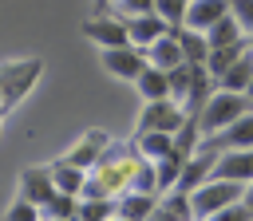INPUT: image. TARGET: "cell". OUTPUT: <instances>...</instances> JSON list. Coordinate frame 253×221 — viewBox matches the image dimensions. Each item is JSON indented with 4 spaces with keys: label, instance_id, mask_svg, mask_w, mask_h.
<instances>
[{
    "label": "cell",
    "instance_id": "obj_20",
    "mask_svg": "<svg viewBox=\"0 0 253 221\" xmlns=\"http://www.w3.org/2000/svg\"><path fill=\"white\" fill-rule=\"evenodd\" d=\"M217 83H221L225 91H249V83H253V51H245V55H241Z\"/></svg>",
    "mask_w": 253,
    "mask_h": 221
},
{
    "label": "cell",
    "instance_id": "obj_11",
    "mask_svg": "<svg viewBox=\"0 0 253 221\" xmlns=\"http://www.w3.org/2000/svg\"><path fill=\"white\" fill-rule=\"evenodd\" d=\"M107 146H111V138H107L103 130H87V134H83V138H79L63 158H67V162H75V166H83V170H91V166L103 158V150H107Z\"/></svg>",
    "mask_w": 253,
    "mask_h": 221
},
{
    "label": "cell",
    "instance_id": "obj_7",
    "mask_svg": "<svg viewBox=\"0 0 253 221\" xmlns=\"http://www.w3.org/2000/svg\"><path fill=\"white\" fill-rule=\"evenodd\" d=\"M59 193V185H55V174H51V166H28L24 174H20V197H28V201H36L40 209L51 201Z\"/></svg>",
    "mask_w": 253,
    "mask_h": 221
},
{
    "label": "cell",
    "instance_id": "obj_10",
    "mask_svg": "<svg viewBox=\"0 0 253 221\" xmlns=\"http://www.w3.org/2000/svg\"><path fill=\"white\" fill-rule=\"evenodd\" d=\"M213 178H229V182H253V146L249 150H225L213 166Z\"/></svg>",
    "mask_w": 253,
    "mask_h": 221
},
{
    "label": "cell",
    "instance_id": "obj_14",
    "mask_svg": "<svg viewBox=\"0 0 253 221\" xmlns=\"http://www.w3.org/2000/svg\"><path fill=\"white\" fill-rule=\"evenodd\" d=\"M245 51H253V43H249V36H245V39H237V43H225V47H213V51H210V59H206V67L213 71V79H221V75H225V71H229V67H233V63H237V59H241Z\"/></svg>",
    "mask_w": 253,
    "mask_h": 221
},
{
    "label": "cell",
    "instance_id": "obj_35",
    "mask_svg": "<svg viewBox=\"0 0 253 221\" xmlns=\"http://www.w3.org/2000/svg\"><path fill=\"white\" fill-rule=\"evenodd\" d=\"M249 43H253V32H249Z\"/></svg>",
    "mask_w": 253,
    "mask_h": 221
},
{
    "label": "cell",
    "instance_id": "obj_21",
    "mask_svg": "<svg viewBox=\"0 0 253 221\" xmlns=\"http://www.w3.org/2000/svg\"><path fill=\"white\" fill-rule=\"evenodd\" d=\"M134 142H138V150L146 158H162V154L174 150V134H166V130H138Z\"/></svg>",
    "mask_w": 253,
    "mask_h": 221
},
{
    "label": "cell",
    "instance_id": "obj_8",
    "mask_svg": "<svg viewBox=\"0 0 253 221\" xmlns=\"http://www.w3.org/2000/svg\"><path fill=\"white\" fill-rule=\"evenodd\" d=\"M213 166H217V154H213V150H206V146H198V154H190V158H186L182 178H178V185H174V189L194 193L198 185H206V182L213 178Z\"/></svg>",
    "mask_w": 253,
    "mask_h": 221
},
{
    "label": "cell",
    "instance_id": "obj_13",
    "mask_svg": "<svg viewBox=\"0 0 253 221\" xmlns=\"http://www.w3.org/2000/svg\"><path fill=\"white\" fill-rule=\"evenodd\" d=\"M146 59L154 63V67H162V71H170V67H178V63H186V51H182V43L166 32L162 39H154L150 47H146Z\"/></svg>",
    "mask_w": 253,
    "mask_h": 221
},
{
    "label": "cell",
    "instance_id": "obj_27",
    "mask_svg": "<svg viewBox=\"0 0 253 221\" xmlns=\"http://www.w3.org/2000/svg\"><path fill=\"white\" fill-rule=\"evenodd\" d=\"M186 8H190V0H154V12L166 24H186Z\"/></svg>",
    "mask_w": 253,
    "mask_h": 221
},
{
    "label": "cell",
    "instance_id": "obj_28",
    "mask_svg": "<svg viewBox=\"0 0 253 221\" xmlns=\"http://www.w3.org/2000/svg\"><path fill=\"white\" fill-rule=\"evenodd\" d=\"M206 221H253V209H249L245 201H233V205L217 209V213H213V217H206Z\"/></svg>",
    "mask_w": 253,
    "mask_h": 221
},
{
    "label": "cell",
    "instance_id": "obj_33",
    "mask_svg": "<svg viewBox=\"0 0 253 221\" xmlns=\"http://www.w3.org/2000/svg\"><path fill=\"white\" fill-rule=\"evenodd\" d=\"M99 4H115V0H99Z\"/></svg>",
    "mask_w": 253,
    "mask_h": 221
},
{
    "label": "cell",
    "instance_id": "obj_19",
    "mask_svg": "<svg viewBox=\"0 0 253 221\" xmlns=\"http://www.w3.org/2000/svg\"><path fill=\"white\" fill-rule=\"evenodd\" d=\"M79 217V193H55L47 205H43V221H75Z\"/></svg>",
    "mask_w": 253,
    "mask_h": 221
},
{
    "label": "cell",
    "instance_id": "obj_9",
    "mask_svg": "<svg viewBox=\"0 0 253 221\" xmlns=\"http://www.w3.org/2000/svg\"><path fill=\"white\" fill-rule=\"evenodd\" d=\"M123 24H126V32H130V43L134 47H150L154 39H162L166 32H170V24L158 16V12H138V16H123Z\"/></svg>",
    "mask_w": 253,
    "mask_h": 221
},
{
    "label": "cell",
    "instance_id": "obj_17",
    "mask_svg": "<svg viewBox=\"0 0 253 221\" xmlns=\"http://www.w3.org/2000/svg\"><path fill=\"white\" fill-rule=\"evenodd\" d=\"M51 174H55V185L63 193H83V182H87V170L83 166H75L67 158H55L51 162Z\"/></svg>",
    "mask_w": 253,
    "mask_h": 221
},
{
    "label": "cell",
    "instance_id": "obj_29",
    "mask_svg": "<svg viewBox=\"0 0 253 221\" xmlns=\"http://www.w3.org/2000/svg\"><path fill=\"white\" fill-rule=\"evenodd\" d=\"M229 12L241 20L245 32H253V0H229Z\"/></svg>",
    "mask_w": 253,
    "mask_h": 221
},
{
    "label": "cell",
    "instance_id": "obj_4",
    "mask_svg": "<svg viewBox=\"0 0 253 221\" xmlns=\"http://www.w3.org/2000/svg\"><path fill=\"white\" fill-rule=\"evenodd\" d=\"M103 67H107L115 79H130V83H134V79L150 67V59H146L142 47L126 43V47H103Z\"/></svg>",
    "mask_w": 253,
    "mask_h": 221
},
{
    "label": "cell",
    "instance_id": "obj_23",
    "mask_svg": "<svg viewBox=\"0 0 253 221\" xmlns=\"http://www.w3.org/2000/svg\"><path fill=\"white\" fill-rule=\"evenodd\" d=\"M202 138H206V134H202V126H198V118H186V122H182V126L174 130V150H182V154L190 158V154H198V146H202Z\"/></svg>",
    "mask_w": 253,
    "mask_h": 221
},
{
    "label": "cell",
    "instance_id": "obj_32",
    "mask_svg": "<svg viewBox=\"0 0 253 221\" xmlns=\"http://www.w3.org/2000/svg\"><path fill=\"white\" fill-rule=\"evenodd\" d=\"M245 95H249V99H253V83H249V91H245Z\"/></svg>",
    "mask_w": 253,
    "mask_h": 221
},
{
    "label": "cell",
    "instance_id": "obj_30",
    "mask_svg": "<svg viewBox=\"0 0 253 221\" xmlns=\"http://www.w3.org/2000/svg\"><path fill=\"white\" fill-rule=\"evenodd\" d=\"M245 205L253 209V182H249V189H245Z\"/></svg>",
    "mask_w": 253,
    "mask_h": 221
},
{
    "label": "cell",
    "instance_id": "obj_15",
    "mask_svg": "<svg viewBox=\"0 0 253 221\" xmlns=\"http://www.w3.org/2000/svg\"><path fill=\"white\" fill-rule=\"evenodd\" d=\"M134 87H138V95H142L146 103H154V99H174V95H170V75H166L162 67H154V63L134 79Z\"/></svg>",
    "mask_w": 253,
    "mask_h": 221
},
{
    "label": "cell",
    "instance_id": "obj_25",
    "mask_svg": "<svg viewBox=\"0 0 253 221\" xmlns=\"http://www.w3.org/2000/svg\"><path fill=\"white\" fill-rule=\"evenodd\" d=\"M107 16L123 20V16H138V12H154V0H115V4H99Z\"/></svg>",
    "mask_w": 253,
    "mask_h": 221
},
{
    "label": "cell",
    "instance_id": "obj_1",
    "mask_svg": "<svg viewBox=\"0 0 253 221\" xmlns=\"http://www.w3.org/2000/svg\"><path fill=\"white\" fill-rule=\"evenodd\" d=\"M249 110H253V99H249L245 91H225V87H217L213 99L206 103V110L198 114V126H202V134H217V130H225L229 122H237L241 114H249Z\"/></svg>",
    "mask_w": 253,
    "mask_h": 221
},
{
    "label": "cell",
    "instance_id": "obj_6",
    "mask_svg": "<svg viewBox=\"0 0 253 221\" xmlns=\"http://www.w3.org/2000/svg\"><path fill=\"white\" fill-rule=\"evenodd\" d=\"M83 36H87V39H95L99 47H126V43H130L126 24H123V20H115V16H107V12H99V16L83 20Z\"/></svg>",
    "mask_w": 253,
    "mask_h": 221
},
{
    "label": "cell",
    "instance_id": "obj_26",
    "mask_svg": "<svg viewBox=\"0 0 253 221\" xmlns=\"http://www.w3.org/2000/svg\"><path fill=\"white\" fill-rule=\"evenodd\" d=\"M4 221H43V209L36 201H28V197H16L8 205V213H4Z\"/></svg>",
    "mask_w": 253,
    "mask_h": 221
},
{
    "label": "cell",
    "instance_id": "obj_18",
    "mask_svg": "<svg viewBox=\"0 0 253 221\" xmlns=\"http://www.w3.org/2000/svg\"><path fill=\"white\" fill-rule=\"evenodd\" d=\"M119 213V197H79L75 221H111Z\"/></svg>",
    "mask_w": 253,
    "mask_h": 221
},
{
    "label": "cell",
    "instance_id": "obj_22",
    "mask_svg": "<svg viewBox=\"0 0 253 221\" xmlns=\"http://www.w3.org/2000/svg\"><path fill=\"white\" fill-rule=\"evenodd\" d=\"M154 162H158V185H162V189H174L178 178H182L186 154H182V150H170V154H162V158H154Z\"/></svg>",
    "mask_w": 253,
    "mask_h": 221
},
{
    "label": "cell",
    "instance_id": "obj_12",
    "mask_svg": "<svg viewBox=\"0 0 253 221\" xmlns=\"http://www.w3.org/2000/svg\"><path fill=\"white\" fill-rule=\"evenodd\" d=\"M225 12H229V0H190V8H186V28L210 32Z\"/></svg>",
    "mask_w": 253,
    "mask_h": 221
},
{
    "label": "cell",
    "instance_id": "obj_2",
    "mask_svg": "<svg viewBox=\"0 0 253 221\" xmlns=\"http://www.w3.org/2000/svg\"><path fill=\"white\" fill-rule=\"evenodd\" d=\"M233 201H245V182H229V178H210L206 185H198L190 193V205H194V217L206 221L213 217L217 209L233 205Z\"/></svg>",
    "mask_w": 253,
    "mask_h": 221
},
{
    "label": "cell",
    "instance_id": "obj_24",
    "mask_svg": "<svg viewBox=\"0 0 253 221\" xmlns=\"http://www.w3.org/2000/svg\"><path fill=\"white\" fill-rule=\"evenodd\" d=\"M166 75H170V95H174V99H186V95H190V83H194V63H178V67H170Z\"/></svg>",
    "mask_w": 253,
    "mask_h": 221
},
{
    "label": "cell",
    "instance_id": "obj_5",
    "mask_svg": "<svg viewBox=\"0 0 253 221\" xmlns=\"http://www.w3.org/2000/svg\"><path fill=\"white\" fill-rule=\"evenodd\" d=\"M202 146L213 150V154H225V150H249V146H253V110L241 114L237 122H229V126L217 130V134H206Z\"/></svg>",
    "mask_w": 253,
    "mask_h": 221
},
{
    "label": "cell",
    "instance_id": "obj_16",
    "mask_svg": "<svg viewBox=\"0 0 253 221\" xmlns=\"http://www.w3.org/2000/svg\"><path fill=\"white\" fill-rule=\"evenodd\" d=\"M158 209V193H138V189H126L119 197V213L130 217V221H150V213Z\"/></svg>",
    "mask_w": 253,
    "mask_h": 221
},
{
    "label": "cell",
    "instance_id": "obj_3",
    "mask_svg": "<svg viewBox=\"0 0 253 221\" xmlns=\"http://www.w3.org/2000/svg\"><path fill=\"white\" fill-rule=\"evenodd\" d=\"M186 118H190V114H186L182 99H154V103L142 107V114H138V130H166V134H174Z\"/></svg>",
    "mask_w": 253,
    "mask_h": 221
},
{
    "label": "cell",
    "instance_id": "obj_31",
    "mask_svg": "<svg viewBox=\"0 0 253 221\" xmlns=\"http://www.w3.org/2000/svg\"><path fill=\"white\" fill-rule=\"evenodd\" d=\"M111 221H130V217H123V213H115V217H111Z\"/></svg>",
    "mask_w": 253,
    "mask_h": 221
},
{
    "label": "cell",
    "instance_id": "obj_34",
    "mask_svg": "<svg viewBox=\"0 0 253 221\" xmlns=\"http://www.w3.org/2000/svg\"><path fill=\"white\" fill-rule=\"evenodd\" d=\"M0 122H4V110H0Z\"/></svg>",
    "mask_w": 253,
    "mask_h": 221
}]
</instances>
